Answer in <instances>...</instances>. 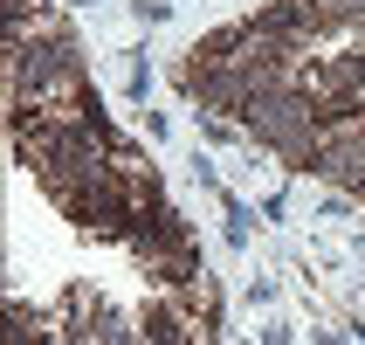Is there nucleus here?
I'll use <instances>...</instances> for the list:
<instances>
[{
	"mask_svg": "<svg viewBox=\"0 0 365 345\" xmlns=\"http://www.w3.org/2000/svg\"><path fill=\"white\" fill-rule=\"evenodd\" d=\"M145 331H152V345H180V325H173L165 311H152V318H145Z\"/></svg>",
	"mask_w": 365,
	"mask_h": 345,
	"instance_id": "nucleus-1",
	"label": "nucleus"
}]
</instances>
